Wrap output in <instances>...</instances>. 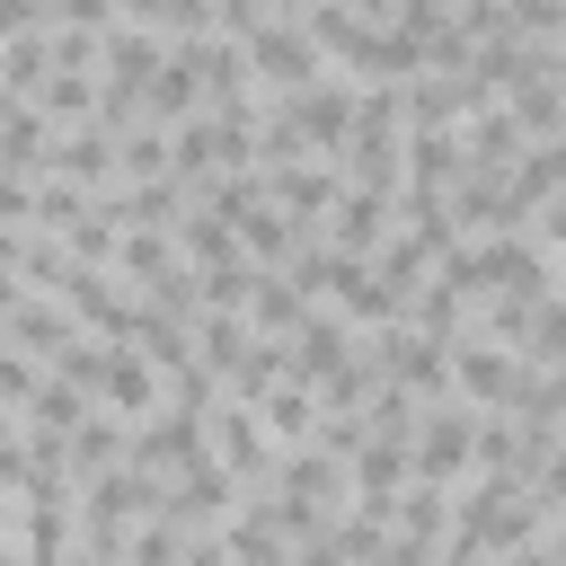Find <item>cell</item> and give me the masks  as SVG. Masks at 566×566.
<instances>
[{
	"label": "cell",
	"mask_w": 566,
	"mask_h": 566,
	"mask_svg": "<svg viewBox=\"0 0 566 566\" xmlns=\"http://www.w3.org/2000/svg\"><path fill=\"white\" fill-rule=\"evenodd\" d=\"M203 451H212L239 486H265V469H274V433H265L256 398H212V407H203Z\"/></svg>",
	"instance_id": "6da1fadb"
},
{
	"label": "cell",
	"mask_w": 566,
	"mask_h": 566,
	"mask_svg": "<svg viewBox=\"0 0 566 566\" xmlns=\"http://www.w3.org/2000/svg\"><path fill=\"white\" fill-rule=\"evenodd\" d=\"M239 53H248V80H256L265 97H292V88H310V80L327 71V62H318V44L301 35V18H265Z\"/></svg>",
	"instance_id": "7a4b0ae2"
},
{
	"label": "cell",
	"mask_w": 566,
	"mask_h": 566,
	"mask_svg": "<svg viewBox=\"0 0 566 566\" xmlns=\"http://www.w3.org/2000/svg\"><path fill=\"white\" fill-rule=\"evenodd\" d=\"M283 115H292V133L310 142V159H327V168H336V150H345V124H354V80L318 71L310 88H292V97H283ZM336 177H345V168H336Z\"/></svg>",
	"instance_id": "3957f363"
},
{
	"label": "cell",
	"mask_w": 566,
	"mask_h": 566,
	"mask_svg": "<svg viewBox=\"0 0 566 566\" xmlns=\"http://www.w3.org/2000/svg\"><path fill=\"white\" fill-rule=\"evenodd\" d=\"M88 398H97V407H115L124 424H142V416L159 407V363H150L142 345H124V336H115V345H106V363H97V389H88Z\"/></svg>",
	"instance_id": "277c9868"
},
{
	"label": "cell",
	"mask_w": 566,
	"mask_h": 566,
	"mask_svg": "<svg viewBox=\"0 0 566 566\" xmlns=\"http://www.w3.org/2000/svg\"><path fill=\"white\" fill-rule=\"evenodd\" d=\"M380 230H389V195H371V186H336V203L318 212V239L327 248H345V256H371L380 248Z\"/></svg>",
	"instance_id": "5b68a950"
},
{
	"label": "cell",
	"mask_w": 566,
	"mask_h": 566,
	"mask_svg": "<svg viewBox=\"0 0 566 566\" xmlns=\"http://www.w3.org/2000/svg\"><path fill=\"white\" fill-rule=\"evenodd\" d=\"M53 133H62V124H53L35 97H0V168H9V177H44Z\"/></svg>",
	"instance_id": "8992f818"
},
{
	"label": "cell",
	"mask_w": 566,
	"mask_h": 566,
	"mask_svg": "<svg viewBox=\"0 0 566 566\" xmlns=\"http://www.w3.org/2000/svg\"><path fill=\"white\" fill-rule=\"evenodd\" d=\"M336 186H345V177H336L327 159H274V168H265V195H274L292 221H310V230H318V212L336 203Z\"/></svg>",
	"instance_id": "52a82bcc"
},
{
	"label": "cell",
	"mask_w": 566,
	"mask_h": 566,
	"mask_svg": "<svg viewBox=\"0 0 566 566\" xmlns=\"http://www.w3.org/2000/svg\"><path fill=\"white\" fill-rule=\"evenodd\" d=\"M0 336H9V345H27V354L44 363V354H62V345L80 336V318H71L53 292H18V301H9V318H0Z\"/></svg>",
	"instance_id": "ba28073f"
},
{
	"label": "cell",
	"mask_w": 566,
	"mask_h": 566,
	"mask_svg": "<svg viewBox=\"0 0 566 566\" xmlns=\"http://www.w3.org/2000/svg\"><path fill=\"white\" fill-rule=\"evenodd\" d=\"M451 177H460L451 124H398V186H451Z\"/></svg>",
	"instance_id": "9c48e42d"
},
{
	"label": "cell",
	"mask_w": 566,
	"mask_h": 566,
	"mask_svg": "<svg viewBox=\"0 0 566 566\" xmlns=\"http://www.w3.org/2000/svg\"><path fill=\"white\" fill-rule=\"evenodd\" d=\"M239 318H248L256 336H292V327L310 318V292H301L283 265H256V283H248V301H239Z\"/></svg>",
	"instance_id": "30bf717a"
},
{
	"label": "cell",
	"mask_w": 566,
	"mask_h": 566,
	"mask_svg": "<svg viewBox=\"0 0 566 566\" xmlns=\"http://www.w3.org/2000/svg\"><path fill=\"white\" fill-rule=\"evenodd\" d=\"M557 186H566V142H522V159L504 168V195H513V212L531 221L539 203H557Z\"/></svg>",
	"instance_id": "8fae6325"
},
{
	"label": "cell",
	"mask_w": 566,
	"mask_h": 566,
	"mask_svg": "<svg viewBox=\"0 0 566 566\" xmlns=\"http://www.w3.org/2000/svg\"><path fill=\"white\" fill-rule=\"evenodd\" d=\"M256 416H265V433H274V451H283V442H310V424H318V389L283 371V380H274V389L256 398Z\"/></svg>",
	"instance_id": "7c38bea8"
},
{
	"label": "cell",
	"mask_w": 566,
	"mask_h": 566,
	"mask_svg": "<svg viewBox=\"0 0 566 566\" xmlns=\"http://www.w3.org/2000/svg\"><path fill=\"white\" fill-rule=\"evenodd\" d=\"M168 265H177V239H168V230H124V239H115V274H124L133 292L159 283Z\"/></svg>",
	"instance_id": "4fadbf2b"
},
{
	"label": "cell",
	"mask_w": 566,
	"mask_h": 566,
	"mask_svg": "<svg viewBox=\"0 0 566 566\" xmlns=\"http://www.w3.org/2000/svg\"><path fill=\"white\" fill-rule=\"evenodd\" d=\"M265 18H274V0H212V35H239L248 44Z\"/></svg>",
	"instance_id": "5bb4252c"
},
{
	"label": "cell",
	"mask_w": 566,
	"mask_h": 566,
	"mask_svg": "<svg viewBox=\"0 0 566 566\" xmlns=\"http://www.w3.org/2000/svg\"><path fill=\"white\" fill-rule=\"evenodd\" d=\"M44 27H88V35H106V27H115V0H44Z\"/></svg>",
	"instance_id": "9a60e30c"
},
{
	"label": "cell",
	"mask_w": 566,
	"mask_h": 566,
	"mask_svg": "<svg viewBox=\"0 0 566 566\" xmlns=\"http://www.w3.org/2000/svg\"><path fill=\"white\" fill-rule=\"evenodd\" d=\"M27 283H18V230H0V301H18Z\"/></svg>",
	"instance_id": "2e32d148"
},
{
	"label": "cell",
	"mask_w": 566,
	"mask_h": 566,
	"mask_svg": "<svg viewBox=\"0 0 566 566\" xmlns=\"http://www.w3.org/2000/svg\"><path fill=\"white\" fill-rule=\"evenodd\" d=\"M0 318H9V301H0Z\"/></svg>",
	"instance_id": "e0dca14e"
}]
</instances>
